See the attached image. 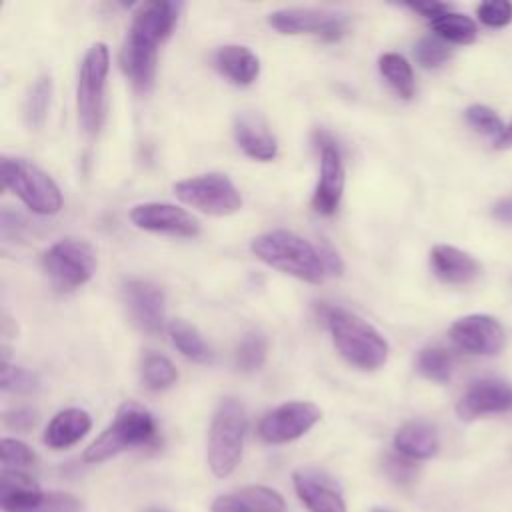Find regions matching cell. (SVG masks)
Returning <instances> with one entry per match:
<instances>
[{
    "mask_svg": "<svg viewBox=\"0 0 512 512\" xmlns=\"http://www.w3.org/2000/svg\"><path fill=\"white\" fill-rule=\"evenodd\" d=\"M130 220L136 228L192 238L200 232L198 220L184 208L168 202H144L130 210Z\"/></svg>",
    "mask_w": 512,
    "mask_h": 512,
    "instance_id": "9a60e30c",
    "label": "cell"
},
{
    "mask_svg": "<svg viewBox=\"0 0 512 512\" xmlns=\"http://www.w3.org/2000/svg\"><path fill=\"white\" fill-rule=\"evenodd\" d=\"M110 70V52L104 42L92 44L80 64L76 84V110L82 130L94 136L104 120V94Z\"/></svg>",
    "mask_w": 512,
    "mask_h": 512,
    "instance_id": "8992f818",
    "label": "cell"
},
{
    "mask_svg": "<svg viewBox=\"0 0 512 512\" xmlns=\"http://www.w3.org/2000/svg\"><path fill=\"white\" fill-rule=\"evenodd\" d=\"M318 148H320V180L312 196V206L318 214L330 216L340 206L346 172H344L342 154L334 144V140H330L326 134H320Z\"/></svg>",
    "mask_w": 512,
    "mask_h": 512,
    "instance_id": "5bb4252c",
    "label": "cell"
},
{
    "mask_svg": "<svg viewBox=\"0 0 512 512\" xmlns=\"http://www.w3.org/2000/svg\"><path fill=\"white\" fill-rule=\"evenodd\" d=\"M212 512H244V508L236 502L232 494H224L212 502Z\"/></svg>",
    "mask_w": 512,
    "mask_h": 512,
    "instance_id": "60d3db41",
    "label": "cell"
},
{
    "mask_svg": "<svg viewBox=\"0 0 512 512\" xmlns=\"http://www.w3.org/2000/svg\"><path fill=\"white\" fill-rule=\"evenodd\" d=\"M372 512H390V510H384V508H372Z\"/></svg>",
    "mask_w": 512,
    "mask_h": 512,
    "instance_id": "7bdbcfd3",
    "label": "cell"
},
{
    "mask_svg": "<svg viewBox=\"0 0 512 512\" xmlns=\"http://www.w3.org/2000/svg\"><path fill=\"white\" fill-rule=\"evenodd\" d=\"M430 266L436 278L454 286L472 282L480 272V264L468 252L450 244L432 246Z\"/></svg>",
    "mask_w": 512,
    "mask_h": 512,
    "instance_id": "ffe728a7",
    "label": "cell"
},
{
    "mask_svg": "<svg viewBox=\"0 0 512 512\" xmlns=\"http://www.w3.org/2000/svg\"><path fill=\"white\" fill-rule=\"evenodd\" d=\"M168 334L172 338V344L180 350L182 356H186L192 362L198 364H208L212 362V350L210 346L204 342L202 334L188 324L182 318H176L168 324Z\"/></svg>",
    "mask_w": 512,
    "mask_h": 512,
    "instance_id": "cb8c5ba5",
    "label": "cell"
},
{
    "mask_svg": "<svg viewBox=\"0 0 512 512\" xmlns=\"http://www.w3.org/2000/svg\"><path fill=\"white\" fill-rule=\"evenodd\" d=\"M122 302L130 322L146 332L158 334L166 320V298L160 286L150 280L132 278L122 286Z\"/></svg>",
    "mask_w": 512,
    "mask_h": 512,
    "instance_id": "7c38bea8",
    "label": "cell"
},
{
    "mask_svg": "<svg viewBox=\"0 0 512 512\" xmlns=\"http://www.w3.org/2000/svg\"><path fill=\"white\" fill-rule=\"evenodd\" d=\"M42 270L58 292L84 286L96 270L94 248L80 238H62L42 254Z\"/></svg>",
    "mask_w": 512,
    "mask_h": 512,
    "instance_id": "ba28073f",
    "label": "cell"
},
{
    "mask_svg": "<svg viewBox=\"0 0 512 512\" xmlns=\"http://www.w3.org/2000/svg\"><path fill=\"white\" fill-rule=\"evenodd\" d=\"M232 496L244 508V512H286L284 498L268 486H242L240 490L232 492Z\"/></svg>",
    "mask_w": 512,
    "mask_h": 512,
    "instance_id": "4316f807",
    "label": "cell"
},
{
    "mask_svg": "<svg viewBox=\"0 0 512 512\" xmlns=\"http://www.w3.org/2000/svg\"><path fill=\"white\" fill-rule=\"evenodd\" d=\"M0 386L4 392L30 394L38 388V376L22 366H12L8 358H4L2 372H0Z\"/></svg>",
    "mask_w": 512,
    "mask_h": 512,
    "instance_id": "1f68e13d",
    "label": "cell"
},
{
    "mask_svg": "<svg viewBox=\"0 0 512 512\" xmlns=\"http://www.w3.org/2000/svg\"><path fill=\"white\" fill-rule=\"evenodd\" d=\"M174 194L184 204L210 216H230L242 208L238 188L220 172L184 178L174 184Z\"/></svg>",
    "mask_w": 512,
    "mask_h": 512,
    "instance_id": "9c48e42d",
    "label": "cell"
},
{
    "mask_svg": "<svg viewBox=\"0 0 512 512\" xmlns=\"http://www.w3.org/2000/svg\"><path fill=\"white\" fill-rule=\"evenodd\" d=\"M382 470L384 474L396 482V484H412L416 478H418V466H416V460H410L402 454H386L382 458Z\"/></svg>",
    "mask_w": 512,
    "mask_h": 512,
    "instance_id": "d590c367",
    "label": "cell"
},
{
    "mask_svg": "<svg viewBox=\"0 0 512 512\" xmlns=\"http://www.w3.org/2000/svg\"><path fill=\"white\" fill-rule=\"evenodd\" d=\"M320 418L322 410L312 402H284L264 414V418L258 424V434L268 444L292 442L304 436Z\"/></svg>",
    "mask_w": 512,
    "mask_h": 512,
    "instance_id": "30bf717a",
    "label": "cell"
},
{
    "mask_svg": "<svg viewBox=\"0 0 512 512\" xmlns=\"http://www.w3.org/2000/svg\"><path fill=\"white\" fill-rule=\"evenodd\" d=\"M268 24L280 34H316L330 42L346 28L344 16L326 8H280L268 14Z\"/></svg>",
    "mask_w": 512,
    "mask_h": 512,
    "instance_id": "8fae6325",
    "label": "cell"
},
{
    "mask_svg": "<svg viewBox=\"0 0 512 512\" xmlns=\"http://www.w3.org/2000/svg\"><path fill=\"white\" fill-rule=\"evenodd\" d=\"M246 412L236 398H224L210 422L208 430V466L216 478H226L234 472L242 458Z\"/></svg>",
    "mask_w": 512,
    "mask_h": 512,
    "instance_id": "5b68a950",
    "label": "cell"
},
{
    "mask_svg": "<svg viewBox=\"0 0 512 512\" xmlns=\"http://www.w3.org/2000/svg\"><path fill=\"white\" fill-rule=\"evenodd\" d=\"M2 468L6 470H30L36 466L38 458L34 450L16 438H2Z\"/></svg>",
    "mask_w": 512,
    "mask_h": 512,
    "instance_id": "836d02e7",
    "label": "cell"
},
{
    "mask_svg": "<svg viewBox=\"0 0 512 512\" xmlns=\"http://www.w3.org/2000/svg\"><path fill=\"white\" fill-rule=\"evenodd\" d=\"M148 512H162V510H148Z\"/></svg>",
    "mask_w": 512,
    "mask_h": 512,
    "instance_id": "ee69618b",
    "label": "cell"
},
{
    "mask_svg": "<svg viewBox=\"0 0 512 512\" xmlns=\"http://www.w3.org/2000/svg\"><path fill=\"white\" fill-rule=\"evenodd\" d=\"M378 70L400 98L410 100L414 96V72L402 54L384 52L378 58Z\"/></svg>",
    "mask_w": 512,
    "mask_h": 512,
    "instance_id": "d4e9b609",
    "label": "cell"
},
{
    "mask_svg": "<svg viewBox=\"0 0 512 512\" xmlns=\"http://www.w3.org/2000/svg\"><path fill=\"white\" fill-rule=\"evenodd\" d=\"M140 378L148 390L160 392L178 380V370L170 358L162 354H146L140 362Z\"/></svg>",
    "mask_w": 512,
    "mask_h": 512,
    "instance_id": "83f0119b",
    "label": "cell"
},
{
    "mask_svg": "<svg viewBox=\"0 0 512 512\" xmlns=\"http://www.w3.org/2000/svg\"><path fill=\"white\" fill-rule=\"evenodd\" d=\"M494 148H498V150L512 148V122L506 126V130L502 132V136L494 140Z\"/></svg>",
    "mask_w": 512,
    "mask_h": 512,
    "instance_id": "b9f144b4",
    "label": "cell"
},
{
    "mask_svg": "<svg viewBox=\"0 0 512 512\" xmlns=\"http://www.w3.org/2000/svg\"><path fill=\"white\" fill-rule=\"evenodd\" d=\"M0 506L4 512H80L82 502L66 492H42L24 490L12 494H0Z\"/></svg>",
    "mask_w": 512,
    "mask_h": 512,
    "instance_id": "d6986e66",
    "label": "cell"
},
{
    "mask_svg": "<svg viewBox=\"0 0 512 512\" xmlns=\"http://www.w3.org/2000/svg\"><path fill=\"white\" fill-rule=\"evenodd\" d=\"M36 422H38V414L32 408H14V410L4 414V424L10 430L26 432V430L34 428Z\"/></svg>",
    "mask_w": 512,
    "mask_h": 512,
    "instance_id": "74e56055",
    "label": "cell"
},
{
    "mask_svg": "<svg viewBox=\"0 0 512 512\" xmlns=\"http://www.w3.org/2000/svg\"><path fill=\"white\" fill-rule=\"evenodd\" d=\"M406 6H408L410 10H414V12H418V14L426 16V18H430V20H434V18H438L440 14H444V12L450 10V6H448V4H442V2H408Z\"/></svg>",
    "mask_w": 512,
    "mask_h": 512,
    "instance_id": "f35d334b",
    "label": "cell"
},
{
    "mask_svg": "<svg viewBox=\"0 0 512 512\" xmlns=\"http://www.w3.org/2000/svg\"><path fill=\"white\" fill-rule=\"evenodd\" d=\"M478 20L488 28H504L512 22V2L508 0H486L476 8Z\"/></svg>",
    "mask_w": 512,
    "mask_h": 512,
    "instance_id": "8d00e7d4",
    "label": "cell"
},
{
    "mask_svg": "<svg viewBox=\"0 0 512 512\" xmlns=\"http://www.w3.org/2000/svg\"><path fill=\"white\" fill-rule=\"evenodd\" d=\"M268 356V340L262 332H248L234 352V362L242 372H256L264 366Z\"/></svg>",
    "mask_w": 512,
    "mask_h": 512,
    "instance_id": "f546056e",
    "label": "cell"
},
{
    "mask_svg": "<svg viewBox=\"0 0 512 512\" xmlns=\"http://www.w3.org/2000/svg\"><path fill=\"white\" fill-rule=\"evenodd\" d=\"M52 90H54V84H52L50 74H42L30 86V92L26 96V106H24L26 124L30 128H40L44 124V120L48 116L50 100H52Z\"/></svg>",
    "mask_w": 512,
    "mask_h": 512,
    "instance_id": "f1b7e54d",
    "label": "cell"
},
{
    "mask_svg": "<svg viewBox=\"0 0 512 512\" xmlns=\"http://www.w3.org/2000/svg\"><path fill=\"white\" fill-rule=\"evenodd\" d=\"M294 490L310 512H346L336 480L314 466H304L292 474Z\"/></svg>",
    "mask_w": 512,
    "mask_h": 512,
    "instance_id": "e0dca14e",
    "label": "cell"
},
{
    "mask_svg": "<svg viewBox=\"0 0 512 512\" xmlns=\"http://www.w3.org/2000/svg\"><path fill=\"white\" fill-rule=\"evenodd\" d=\"M492 216H494L498 222L512 224V196L498 200V202L492 206Z\"/></svg>",
    "mask_w": 512,
    "mask_h": 512,
    "instance_id": "ab89813d",
    "label": "cell"
},
{
    "mask_svg": "<svg viewBox=\"0 0 512 512\" xmlns=\"http://www.w3.org/2000/svg\"><path fill=\"white\" fill-rule=\"evenodd\" d=\"M156 436L158 428L154 416L142 404L126 400L116 410L110 426L84 450L82 460L90 464L104 462L128 448L148 446Z\"/></svg>",
    "mask_w": 512,
    "mask_h": 512,
    "instance_id": "277c9868",
    "label": "cell"
},
{
    "mask_svg": "<svg viewBox=\"0 0 512 512\" xmlns=\"http://www.w3.org/2000/svg\"><path fill=\"white\" fill-rule=\"evenodd\" d=\"M464 118H466V122H468L476 132H480V134H484V136H494V140L500 138L502 132L506 130V126H504V122L500 120V116H498L492 108H488V106H484V104H472V106H468L466 112H464Z\"/></svg>",
    "mask_w": 512,
    "mask_h": 512,
    "instance_id": "e575fe53",
    "label": "cell"
},
{
    "mask_svg": "<svg viewBox=\"0 0 512 512\" xmlns=\"http://www.w3.org/2000/svg\"><path fill=\"white\" fill-rule=\"evenodd\" d=\"M180 4L168 0L144 2L132 16L120 64L138 90H148L156 76L158 44L166 40L178 20Z\"/></svg>",
    "mask_w": 512,
    "mask_h": 512,
    "instance_id": "6da1fadb",
    "label": "cell"
},
{
    "mask_svg": "<svg viewBox=\"0 0 512 512\" xmlns=\"http://www.w3.org/2000/svg\"><path fill=\"white\" fill-rule=\"evenodd\" d=\"M92 428V418L82 408H64L48 422L44 442L52 450H64L82 440Z\"/></svg>",
    "mask_w": 512,
    "mask_h": 512,
    "instance_id": "44dd1931",
    "label": "cell"
},
{
    "mask_svg": "<svg viewBox=\"0 0 512 512\" xmlns=\"http://www.w3.org/2000/svg\"><path fill=\"white\" fill-rule=\"evenodd\" d=\"M418 372L438 384H446L452 376V356L440 346L422 348L416 358Z\"/></svg>",
    "mask_w": 512,
    "mask_h": 512,
    "instance_id": "4dcf8cb0",
    "label": "cell"
},
{
    "mask_svg": "<svg viewBox=\"0 0 512 512\" xmlns=\"http://www.w3.org/2000/svg\"><path fill=\"white\" fill-rule=\"evenodd\" d=\"M394 448L398 454L410 460L432 458L440 448L438 432L426 420H410L396 430Z\"/></svg>",
    "mask_w": 512,
    "mask_h": 512,
    "instance_id": "603a6c76",
    "label": "cell"
},
{
    "mask_svg": "<svg viewBox=\"0 0 512 512\" xmlns=\"http://www.w3.org/2000/svg\"><path fill=\"white\" fill-rule=\"evenodd\" d=\"M250 252L270 268L310 284L322 282L328 272L320 248L292 230L280 228L252 238Z\"/></svg>",
    "mask_w": 512,
    "mask_h": 512,
    "instance_id": "7a4b0ae2",
    "label": "cell"
},
{
    "mask_svg": "<svg viewBox=\"0 0 512 512\" xmlns=\"http://www.w3.org/2000/svg\"><path fill=\"white\" fill-rule=\"evenodd\" d=\"M322 314L336 350L348 364L366 372L386 364L388 342L372 324L340 306H326Z\"/></svg>",
    "mask_w": 512,
    "mask_h": 512,
    "instance_id": "3957f363",
    "label": "cell"
},
{
    "mask_svg": "<svg viewBox=\"0 0 512 512\" xmlns=\"http://www.w3.org/2000/svg\"><path fill=\"white\" fill-rule=\"evenodd\" d=\"M2 182L14 192L26 208L50 216L62 210V192L48 172L26 158H2Z\"/></svg>",
    "mask_w": 512,
    "mask_h": 512,
    "instance_id": "52a82bcc",
    "label": "cell"
},
{
    "mask_svg": "<svg viewBox=\"0 0 512 512\" xmlns=\"http://www.w3.org/2000/svg\"><path fill=\"white\" fill-rule=\"evenodd\" d=\"M214 66L236 86H248L260 74L258 56L248 46L240 44L220 46L214 54Z\"/></svg>",
    "mask_w": 512,
    "mask_h": 512,
    "instance_id": "7402d4cb",
    "label": "cell"
},
{
    "mask_svg": "<svg viewBox=\"0 0 512 512\" xmlns=\"http://www.w3.org/2000/svg\"><path fill=\"white\" fill-rule=\"evenodd\" d=\"M452 342L476 356H496L504 344L506 334L500 322L488 314H468L450 324Z\"/></svg>",
    "mask_w": 512,
    "mask_h": 512,
    "instance_id": "4fadbf2b",
    "label": "cell"
},
{
    "mask_svg": "<svg viewBox=\"0 0 512 512\" xmlns=\"http://www.w3.org/2000/svg\"><path fill=\"white\" fill-rule=\"evenodd\" d=\"M452 56L450 46L438 36H424L414 46V58L422 68H438Z\"/></svg>",
    "mask_w": 512,
    "mask_h": 512,
    "instance_id": "d6a6232c",
    "label": "cell"
},
{
    "mask_svg": "<svg viewBox=\"0 0 512 512\" xmlns=\"http://www.w3.org/2000/svg\"><path fill=\"white\" fill-rule=\"evenodd\" d=\"M508 410H512V386L498 378H482L472 382L456 404V414L464 422Z\"/></svg>",
    "mask_w": 512,
    "mask_h": 512,
    "instance_id": "2e32d148",
    "label": "cell"
},
{
    "mask_svg": "<svg viewBox=\"0 0 512 512\" xmlns=\"http://www.w3.org/2000/svg\"><path fill=\"white\" fill-rule=\"evenodd\" d=\"M234 138L242 152L254 160L270 162L278 154V144L266 120L256 112H242L234 120Z\"/></svg>",
    "mask_w": 512,
    "mask_h": 512,
    "instance_id": "ac0fdd59",
    "label": "cell"
},
{
    "mask_svg": "<svg viewBox=\"0 0 512 512\" xmlns=\"http://www.w3.org/2000/svg\"><path fill=\"white\" fill-rule=\"evenodd\" d=\"M432 30L438 38L452 44H472L476 40V24L470 16L460 12H444L430 20Z\"/></svg>",
    "mask_w": 512,
    "mask_h": 512,
    "instance_id": "484cf974",
    "label": "cell"
}]
</instances>
